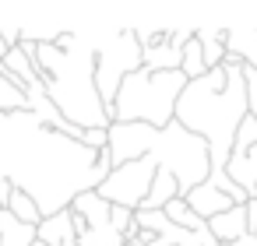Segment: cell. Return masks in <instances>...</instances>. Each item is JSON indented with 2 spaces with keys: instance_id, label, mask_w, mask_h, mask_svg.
Instances as JSON below:
<instances>
[{
  "instance_id": "11",
  "label": "cell",
  "mask_w": 257,
  "mask_h": 246,
  "mask_svg": "<svg viewBox=\"0 0 257 246\" xmlns=\"http://www.w3.org/2000/svg\"><path fill=\"white\" fill-rule=\"evenodd\" d=\"M225 176H229L246 197H257V144L246 148V151H232L229 162H225Z\"/></svg>"
},
{
  "instance_id": "13",
  "label": "cell",
  "mask_w": 257,
  "mask_h": 246,
  "mask_svg": "<svg viewBox=\"0 0 257 246\" xmlns=\"http://www.w3.org/2000/svg\"><path fill=\"white\" fill-rule=\"evenodd\" d=\"M180 60H183V50H176L169 43V29L155 46L141 50V67L145 71H180Z\"/></svg>"
},
{
  "instance_id": "5",
  "label": "cell",
  "mask_w": 257,
  "mask_h": 246,
  "mask_svg": "<svg viewBox=\"0 0 257 246\" xmlns=\"http://www.w3.org/2000/svg\"><path fill=\"white\" fill-rule=\"evenodd\" d=\"M187 88V78L180 71H134L123 78L116 102H113V123H148V127H169L180 92Z\"/></svg>"
},
{
  "instance_id": "24",
  "label": "cell",
  "mask_w": 257,
  "mask_h": 246,
  "mask_svg": "<svg viewBox=\"0 0 257 246\" xmlns=\"http://www.w3.org/2000/svg\"><path fill=\"white\" fill-rule=\"evenodd\" d=\"M201 246H222V242H215V239H211V232H208V235H204V242H201Z\"/></svg>"
},
{
  "instance_id": "14",
  "label": "cell",
  "mask_w": 257,
  "mask_h": 246,
  "mask_svg": "<svg viewBox=\"0 0 257 246\" xmlns=\"http://www.w3.org/2000/svg\"><path fill=\"white\" fill-rule=\"evenodd\" d=\"M180 197V183H176V176L169 172V169H159L155 172V179H152V190H148V197H145V204L138 207V211H162L169 200H176Z\"/></svg>"
},
{
  "instance_id": "15",
  "label": "cell",
  "mask_w": 257,
  "mask_h": 246,
  "mask_svg": "<svg viewBox=\"0 0 257 246\" xmlns=\"http://www.w3.org/2000/svg\"><path fill=\"white\" fill-rule=\"evenodd\" d=\"M194 39L204 53V67L218 71L225 64V29H194Z\"/></svg>"
},
{
  "instance_id": "18",
  "label": "cell",
  "mask_w": 257,
  "mask_h": 246,
  "mask_svg": "<svg viewBox=\"0 0 257 246\" xmlns=\"http://www.w3.org/2000/svg\"><path fill=\"white\" fill-rule=\"evenodd\" d=\"M18 221H25V225H39L43 221V211H39V204L29 197V193H22V190H11V197H8V204H4Z\"/></svg>"
},
{
  "instance_id": "9",
  "label": "cell",
  "mask_w": 257,
  "mask_h": 246,
  "mask_svg": "<svg viewBox=\"0 0 257 246\" xmlns=\"http://www.w3.org/2000/svg\"><path fill=\"white\" fill-rule=\"evenodd\" d=\"M36 239L46 246H78V228H74V211H57L36 225Z\"/></svg>"
},
{
  "instance_id": "4",
  "label": "cell",
  "mask_w": 257,
  "mask_h": 246,
  "mask_svg": "<svg viewBox=\"0 0 257 246\" xmlns=\"http://www.w3.org/2000/svg\"><path fill=\"white\" fill-rule=\"evenodd\" d=\"M109 158L113 165L134 162L152 155L159 162V169H169L180 183V197H187L194 186H201L211 176V158H208V144L190 134L187 127H180L176 120L169 127H148V123H109Z\"/></svg>"
},
{
  "instance_id": "10",
  "label": "cell",
  "mask_w": 257,
  "mask_h": 246,
  "mask_svg": "<svg viewBox=\"0 0 257 246\" xmlns=\"http://www.w3.org/2000/svg\"><path fill=\"white\" fill-rule=\"evenodd\" d=\"M225 57L239 60L250 71H257V25H232V29H225Z\"/></svg>"
},
{
  "instance_id": "22",
  "label": "cell",
  "mask_w": 257,
  "mask_h": 246,
  "mask_svg": "<svg viewBox=\"0 0 257 246\" xmlns=\"http://www.w3.org/2000/svg\"><path fill=\"white\" fill-rule=\"evenodd\" d=\"M8 197H11V183H8L4 176H0V207L8 204Z\"/></svg>"
},
{
  "instance_id": "1",
  "label": "cell",
  "mask_w": 257,
  "mask_h": 246,
  "mask_svg": "<svg viewBox=\"0 0 257 246\" xmlns=\"http://www.w3.org/2000/svg\"><path fill=\"white\" fill-rule=\"evenodd\" d=\"M109 172V151L95 155L81 141L50 130L32 113L0 116V176L11 183V190L29 193L43 218L67 211L78 193L99 190Z\"/></svg>"
},
{
  "instance_id": "6",
  "label": "cell",
  "mask_w": 257,
  "mask_h": 246,
  "mask_svg": "<svg viewBox=\"0 0 257 246\" xmlns=\"http://www.w3.org/2000/svg\"><path fill=\"white\" fill-rule=\"evenodd\" d=\"M95 46V92L113 120V102L127 74L141 71V46L134 29H92Z\"/></svg>"
},
{
  "instance_id": "7",
  "label": "cell",
  "mask_w": 257,
  "mask_h": 246,
  "mask_svg": "<svg viewBox=\"0 0 257 246\" xmlns=\"http://www.w3.org/2000/svg\"><path fill=\"white\" fill-rule=\"evenodd\" d=\"M159 172V162L152 155L145 158H134V162H123V165H113V172L99 183V197L106 204H116V207H127V211H138L152 190V179Z\"/></svg>"
},
{
  "instance_id": "8",
  "label": "cell",
  "mask_w": 257,
  "mask_h": 246,
  "mask_svg": "<svg viewBox=\"0 0 257 246\" xmlns=\"http://www.w3.org/2000/svg\"><path fill=\"white\" fill-rule=\"evenodd\" d=\"M208 232H211L215 242L236 246V242L250 232V225H246V204H232L225 214H215V218L208 221Z\"/></svg>"
},
{
  "instance_id": "26",
  "label": "cell",
  "mask_w": 257,
  "mask_h": 246,
  "mask_svg": "<svg viewBox=\"0 0 257 246\" xmlns=\"http://www.w3.org/2000/svg\"><path fill=\"white\" fill-rule=\"evenodd\" d=\"M32 246H46V242H39V239H36V242H32Z\"/></svg>"
},
{
  "instance_id": "20",
  "label": "cell",
  "mask_w": 257,
  "mask_h": 246,
  "mask_svg": "<svg viewBox=\"0 0 257 246\" xmlns=\"http://www.w3.org/2000/svg\"><path fill=\"white\" fill-rule=\"evenodd\" d=\"M243 81H246V109H250V116L257 120V71L243 67Z\"/></svg>"
},
{
  "instance_id": "12",
  "label": "cell",
  "mask_w": 257,
  "mask_h": 246,
  "mask_svg": "<svg viewBox=\"0 0 257 246\" xmlns=\"http://www.w3.org/2000/svg\"><path fill=\"white\" fill-rule=\"evenodd\" d=\"M183 200L190 204V211H194V214H197L201 221H211L215 214H225V211L232 207V200H229L225 193H218V190H215V186H211L208 179H204L201 186H194V190H190V193H187Z\"/></svg>"
},
{
  "instance_id": "23",
  "label": "cell",
  "mask_w": 257,
  "mask_h": 246,
  "mask_svg": "<svg viewBox=\"0 0 257 246\" xmlns=\"http://www.w3.org/2000/svg\"><path fill=\"white\" fill-rule=\"evenodd\" d=\"M236 246H257V228H253V232H246V235H243Z\"/></svg>"
},
{
  "instance_id": "27",
  "label": "cell",
  "mask_w": 257,
  "mask_h": 246,
  "mask_svg": "<svg viewBox=\"0 0 257 246\" xmlns=\"http://www.w3.org/2000/svg\"><path fill=\"white\" fill-rule=\"evenodd\" d=\"M123 246H134V242H123Z\"/></svg>"
},
{
  "instance_id": "3",
  "label": "cell",
  "mask_w": 257,
  "mask_h": 246,
  "mask_svg": "<svg viewBox=\"0 0 257 246\" xmlns=\"http://www.w3.org/2000/svg\"><path fill=\"white\" fill-rule=\"evenodd\" d=\"M250 116L246 109V81H243V64L225 57L218 71H208L197 81H187L180 92L173 120L197 134L208 144L211 172H225V162L232 155V141L239 123Z\"/></svg>"
},
{
  "instance_id": "21",
  "label": "cell",
  "mask_w": 257,
  "mask_h": 246,
  "mask_svg": "<svg viewBox=\"0 0 257 246\" xmlns=\"http://www.w3.org/2000/svg\"><path fill=\"white\" fill-rule=\"evenodd\" d=\"M246 225H250V232L257 228V197L246 200Z\"/></svg>"
},
{
  "instance_id": "25",
  "label": "cell",
  "mask_w": 257,
  "mask_h": 246,
  "mask_svg": "<svg viewBox=\"0 0 257 246\" xmlns=\"http://www.w3.org/2000/svg\"><path fill=\"white\" fill-rule=\"evenodd\" d=\"M4 57H8V46H4V39H0V64H4Z\"/></svg>"
},
{
  "instance_id": "16",
  "label": "cell",
  "mask_w": 257,
  "mask_h": 246,
  "mask_svg": "<svg viewBox=\"0 0 257 246\" xmlns=\"http://www.w3.org/2000/svg\"><path fill=\"white\" fill-rule=\"evenodd\" d=\"M32 242H36V225H25L8 207H0V246H32Z\"/></svg>"
},
{
  "instance_id": "2",
  "label": "cell",
  "mask_w": 257,
  "mask_h": 246,
  "mask_svg": "<svg viewBox=\"0 0 257 246\" xmlns=\"http://www.w3.org/2000/svg\"><path fill=\"white\" fill-rule=\"evenodd\" d=\"M32 64L64 120L81 130H109L113 120L95 92L92 29H64L57 43H43L32 50Z\"/></svg>"
},
{
  "instance_id": "17",
  "label": "cell",
  "mask_w": 257,
  "mask_h": 246,
  "mask_svg": "<svg viewBox=\"0 0 257 246\" xmlns=\"http://www.w3.org/2000/svg\"><path fill=\"white\" fill-rule=\"evenodd\" d=\"M8 113H29V99L11 74L0 71V116H8Z\"/></svg>"
},
{
  "instance_id": "19",
  "label": "cell",
  "mask_w": 257,
  "mask_h": 246,
  "mask_svg": "<svg viewBox=\"0 0 257 246\" xmlns=\"http://www.w3.org/2000/svg\"><path fill=\"white\" fill-rule=\"evenodd\" d=\"M253 144H257V120H253V116H246V120L239 123V130H236L232 151H246V148H253Z\"/></svg>"
}]
</instances>
